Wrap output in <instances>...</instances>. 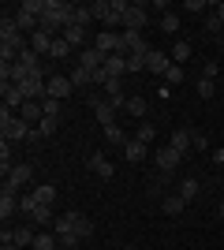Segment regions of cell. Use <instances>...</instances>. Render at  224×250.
Masks as SVG:
<instances>
[{
	"mask_svg": "<svg viewBox=\"0 0 224 250\" xmlns=\"http://www.w3.org/2000/svg\"><path fill=\"white\" fill-rule=\"evenodd\" d=\"M0 135L8 138V142H30V135H34V127L22 120V116H15L11 108H0Z\"/></svg>",
	"mask_w": 224,
	"mask_h": 250,
	"instance_id": "cell-1",
	"label": "cell"
},
{
	"mask_svg": "<svg viewBox=\"0 0 224 250\" xmlns=\"http://www.w3.org/2000/svg\"><path fill=\"white\" fill-rule=\"evenodd\" d=\"M94 8V19L105 26V30H112V26H123V11H127V4L123 0H97V4H90Z\"/></svg>",
	"mask_w": 224,
	"mask_h": 250,
	"instance_id": "cell-2",
	"label": "cell"
},
{
	"mask_svg": "<svg viewBox=\"0 0 224 250\" xmlns=\"http://www.w3.org/2000/svg\"><path fill=\"white\" fill-rule=\"evenodd\" d=\"M30 179H34V165H30V161H19V165H15L8 176H4V190H8V194H19V190L26 187Z\"/></svg>",
	"mask_w": 224,
	"mask_h": 250,
	"instance_id": "cell-3",
	"label": "cell"
},
{
	"mask_svg": "<svg viewBox=\"0 0 224 250\" xmlns=\"http://www.w3.org/2000/svg\"><path fill=\"white\" fill-rule=\"evenodd\" d=\"M94 49H97V52H105V56H112V52H123V38H120L116 30H97ZM123 56H127V52H123Z\"/></svg>",
	"mask_w": 224,
	"mask_h": 250,
	"instance_id": "cell-4",
	"label": "cell"
},
{
	"mask_svg": "<svg viewBox=\"0 0 224 250\" xmlns=\"http://www.w3.org/2000/svg\"><path fill=\"white\" fill-rule=\"evenodd\" d=\"M146 22H149V11L146 4H127V11H123V30H146Z\"/></svg>",
	"mask_w": 224,
	"mask_h": 250,
	"instance_id": "cell-5",
	"label": "cell"
},
{
	"mask_svg": "<svg viewBox=\"0 0 224 250\" xmlns=\"http://www.w3.org/2000/svg\"><path fill=\"white\" fill-rule=\"evenodd\" d=\"M90 108H94V116H97V124H101V127H112V124H116V112H120V108L112 101H97V94H94V97H90Z\"/></svg>",
	"mask_w": 224,
	"mask_h": 250,
	"instance_id": "cell-6",
	"label": "cell"
},
{
	"mask_svg": "<svg viewBox=\"0 0 224 250\" xmlns=\"http://www.w3.org/2000/svg\"><path fill=\"white\" fill-rule=\"evenodd\" d=\"M105 60H108V56H105V52H97L94 45L79 52V67H86L90 75H97V71H101V67H105Z\"/></svg>",
	"mask_w": 224,
	"mask_h": 250,
	"instance_id": "cell-7",
	"label": "cell"
},
{
	"mask_svg": "<svg viewBox=\"0 0 224 250\" xmlns=\"http://www.w3.org/2000/svg\"><path fill=\"white\" fill-rule=\"evenodd\" d=\"M71 79L67 75H49V97H56V101H67L71 97Z\"/></svg>",
	"mask_w": 224,
	"mask_h": 250,
	"instance_id": "cell-8",
	"label": "cell"
},
{
	"mask_svg": "<svg viewBox=\"0 0 224 250\" xmlns=\"http://www.w3.org/2000/svg\"><path fill=\"white\" fill-rule=\"evenodd\" d=\"M168 67H172V56H168L164 49H153V52L146 56V71H157L161 79H164V71H168Z\"/></svg>",
	"mask_w": 224,
	"mask_h": 250,
	"instance_id": "cell-9",
	"label": "cell"
},
{
	"mask_svg": "<svg viewBox=\"0 0 224 250\" xmlns=\"http://www.w3.org/2000/svg\"><path fill=\"white\" fill-rule=\"evenodd\" d=\"M180 161H183V153H176L172 146H161L157 149V172H176Z\"/></svg>",
	"mask_w": 224,
	"mask_h": 250,
	"instance_id": "cell-10",
	"label": "cell"
},
{
	"mask_svg": "<svg viewBox=\"0 0 224 250\" xmlns=\"http://www.w3.org/2000/svg\"><path fill=\"white\" fill-rule=\"evenodd\" d=\"M53 45H56V38H49L45 30H34L30 34V49L38 52V56H53Z\"/></svg>",
	"mask_w": 224,
	"mask_h": 250,
	"instance_id": "cell-11",
	"label": "cell"
},
{
	"mask_svg": "<svg viewBox=\"0 0 224 250\" xmlns=\"http://www.w3.org/2000/svg\"><path fill=\"white\" fill-rule=\"evenodd\" d=\"M105 75L108 79H123V75H127V56H123V52H112L105 60Z\"/></svg>",
	"mask_w": 224,
	"mask_h": 250,
	"instance_id": "cell-12",
	"label": "cell"
},
{
	"mask_svg": "<svg viewBox=\"0 0 224 250\" xmlns=\"http://www.w3.org/2000/svg\"><path fill=\"white\" fill-rule=\"evenodd\" d=\"M90 172L101 176V179H112V176H116V168H112V161H108L105 153H94V157H90Z\"/></svg>",
	"mask_w": 224,
	"mask_h": 250,
	"instance_id": "cell-13",
	"label": "cell"
},
{
	"mask_svg": "<svg viewBox=\"0 0 224 250\" xmlns=\"http://www.w3.org/2000/svg\"><path fill=\"white\" fill-rule=\"evenodd\" d=\"M176 153H187V149H194V131H187V127H180V131H172V142H168Z\"/></svg>",
	"mask_w": 224,
	"mask_h": 250,
	"instance_id": "cell-14",
	"label": "cell"
},
{
	"mask_svg": "<svg viewBox=\"0 0 224 250\" xmlns=\"http://www.w3.org/2000/svg\"><path fill=\"white\" fill-rule=\"evenodd\" d=\"M15 213H19V194H8V190H0V220L8 224Z\"/></svg>",
	"mask_w": 224,
	"mask_h": 250,
	"instance_id": "cell-15",
	"label": "cell"
},
{
	"mask_svg": "<svg viewBox=\"0 0 224 250\" xmlns=\"http://www.w3.org/2000/svg\"><path fill=\"white\" fill-rule=\"evenodd\" d=\"M19 116H22V120H26L30 127H38V124L45 120V108H41V101H26V104L19 108Z\"/></svg>",
	"mask_w": 224,
	"mask_h": 250,
	"instance_id": "cell-16",
	"label": "cell"
},
{
	"mask_svg": "<svg viewBox=\"0 0 224 250\" xmlns=\"http://www.w3.org/2000/svg\"><path fill=\"white\" fill-rule=\"evenodd\" d=\"M64 42L71 45V49H79V52L90 49V45H86V30H82V26H67V30H64Z\"/></svg>",
	"mask_w": 224,
	"mask_h": 250,
	"instance_id": "cell-17",
	"label": "cell"
},
{
	"mask_svg": "<svg viewBox=\"0 0 224 250\" xmlns=\"http://www.w3.org/2000/svg\"><path fill=\"white\" fill-rule=\"evenodd\" d=\"M34 131H38V138H41V142H45V138H53L56 131H60V116H45V120L34 127Z\"/></svg>",
	"mask_w": 224,
	"mask_h": 250,
	"instance_id": "cell-18",
	"label": "cell"
},
{
	"mask_svg": "<svg viewBox=\"0 0 224 250\" xmlns=\"http://www.w3.org/2000/svg\"><path fill=\"white\" fill-rule=\"evenodd\" d=\"M19 63H22L30 75H41V56H38L34 49H22V52H19Z\"/></svg>",
	"mask_w": 224,
	"mask_h": 250,
	"instance_id": "cell-19",
	"label": "cell"
},
{
	"mask_svg": "<svg viewBox=\"0 0 224 250\" xmlns=\"http://www.w3.org/2000/svg\"><path fill=\"white\" fill-rule=\"evenodd\" d=\"M30 194H34V198H38V206H53V202H56V194H60V190H56L53 183H41V187H34Z\"/></svg>",
	"mask_w": 224,
	"mask_h": 250,
	"instance_id": "cell-20",
	"label": "cell"
},
{
	"mask_svg": "<svg viewBox=\"0 0 224 250\" xmlns=\"http://www.w3.org/2000/svg\"><path fill=\"white\" fill-rule=\"evenodd\" d=\"M67 79H71L75 90H90V86H94V79H90V71H86V67H71V71H67Z\"/></svg>",
	"mask_w": 224,
	"mask_h": 250,
	"instance_id": "cell-21",
	"label": "cell"
},
{
	"mask_svg": "<svg viewBox=\"0 0 224 250\" xmlns=\"http://www.w3.org/2000/svg\"><path fill=\"white\" fill-rule=\"evenodd\" d=\"M161 209H164L168 217H180L183 209H187V202H183V198H180V190H176V194H168V198H161Z\"/></svg>",
	"mask_w": 224,
	"mask_h": 250,
	"instance_id": "cell-22",
	"label": "cell"
},
{
	"mask_svg": "<svg viewBox=\"0 0 224 250\" xmlns=\"http://www.w3.org/2000/svg\"><path fill=\"white\" fill-rule=\"evenodd\" d=\"M34 213H38V198H34V194H19V217L30 224Z\"/></svg>",
	"mask_w": 224,
	"mask_h": 250,
	"instance_id": "cell-23",
	"label": "cell"
},
{
	"mask_svg": "<svg viewBox=\"0 0 224 250\" xmlns=\"http://www.w3.org/2000/svg\"><path fill=\"white\" fill-rule=\"evenodd\" d=\"M198 190H202V183H198L194 176H187V179L180 183V198H183V202H194V198H198Z\"/></svg>",
	"mask_w": 224,
	"mask_h": 250,
	"instance_id": "cell-24",
	"label": "cell"
},
{
	"mask_svg": "<svg viewBox=\"0 0 224 250\" xmlns=\"http://www.w3.org/2000/svg\"><path fill=\"white\" fill-rule=\"evenodd\" d=\"M123 157H127V161H142V157H146V142L127 138V142H123Z\"/></svg>",
	"mask_w": 224,
	"mask_h": 250,
	"instance_id": "cell-25",
	"label": "cell"
},
{
	"mask_svg": "<svg viewBox=\"0 0 224 250\" xmlns=\"http://www.w3.org/2000/svg\"><path fill=\"white\" fill-rule=\"evenodd\" d=\"M34 235H38V231H34V224H19V228H15V247H34Z\"/></svg>",
	"mask_w": 224,
	"mask_h": 250,
	"instance_id": "cell-26",
	"label": "cell"
},
{
	"mask_svg": "<svg viewBox=\"0 0 224 250\" xmlns=\"http://www.w3.org/2000/svg\"><path fill=\"white\" fill-rule=\"evenodd\" d=\"M90 22H97L94 19V8H90V4H86V8H75V15H71V26H90Z\"/></svg>",
	"mask_w": 224,
	"mask_h": 250,
	"instance_id": "cell-27",
	"label": "cell"
},
{
	"mask_svg": "<svg viewBox=\"0 0 224 250\" xmlns=\"http://www.w3.org/2000/svg\"><path fill=\"white\" fill-rule=\"evenodd\" d=\"M123 108H127V116H135V120H146V112H149V104L142 101V97H127Z\"/></svg>",
	"mask_w": 224,
	"mask_h": 250,
	"instance_id": "cell-28",
	"label": "cell"
},
{
	"mask_svg": "<svg viewBox=\"0 0 224 250\" xmlns=\"http://www.w3.org/2000/svg\"><path fill=\"white\" fill-rule=\"evenodd\" d=\"M60 243H56V235H49V231H41L38 228V235H34V247L30 250H56Z\"/></svg>",
	"mask_w": 224,
	"mask_h": 250,
	"instance_id": "cell-29",
	"label": "cell"
},
{
	"mask_svg": "<svg viewBox=\"0 0 224 250\" xmlns=\"http://www.w3.org/2000/svg\"><path fill=\"white\" fill-rule=\"evenodd\" d=\"M194 90H198V97H202V101H213V94H217V83H213V79H202V75H198Z\"/></svg>",
	"mask_w": 224,
	"mask_h": 250,
	"instance_id": "cell-30",
	"label": "cell"
},
{
	"mask_svg": "<svg viewBox=\"0 0 224 250\" xmlns=\"http://www.w3.org/2000/svg\"><path fill=\"white\" fill-rule=\"evenodd\" d=\"M168 56H172V63H180V67H183V63L191 60V45H187V42H176Z\"/></svg>",
	"mask_w": 224,
	"mask_h": 250,
	"instance_id": "cell-31",
	"label": "cell"
},
{
	"mask_svg": "<svg viewBox=\"0 0 224 250\" xmlns=\"http://www.w3.org/2000/svg\"><path fill=\"white\" fill-rule=\"evenodd\" d=\"M101 131H105V138L112 142V146H123V142H127V135H123V127H120V124H112V127H101Z\"/></svg>",
	"mask_w": 224,
	"mask_h": 250,
	"instance_id": "cell-32",
	"label": "cell"
},
{
	"mask_svg": "<svg viewBox=\"0 0 224 250\" xmlns=\"http://www.w3.org/2000/svg\"><path fill=\"white\" fill-rule=\"evenodd\" d=\"M30 224H38V228H45V224H56V220H53V206H38V213H34Z\"/></svg>",
	"mask_w": 224,
	"mask_h": 250,
	"instance_id": "cell-33",
	"label": "cell"
},
{
	"mask_svg": "<svg viewBox=\"0 0 224 250\" xmlns=\"http://www.w3.org/2000/svg\"><path fill=\"white\" fill-rule=\"evenodd\" d=\"M183 79H187V71H183L180 63H172L168 71H164V86H180V83H183Z\"/></svg>",
	"mask_w": 224,
	"mask_h": 250,
	"instance_id": "cell-34",
	"label": "cell"
},
{
	"mask_svg": "<svg viewBox=\"0 0 224 250\" xmlns=\"http://www.w3.org/2000/svg\"><path fill=\"white\" fill-rule=\"evenodd\" d=\"M153 135H157V127H153V124H146V120H142V124L135 127V138H139V142H146V146L153 142Z\"/></svg>",
	"mask_w": 224,
	"mask_h": 250,
	"instance_id": "cell-35",
	"label": "cell"
},
{
	"mask_svg": "<svg viewBox=\"0 0 224 250\" xmlns=\"http://www.w3.org/2000/svg\"><path fill=\"white\" fill-rule=\"evenodd\" d=\"M161 30L176 34V30H180V15H176V11H164V15H161Z\"/></svg>",
	"mask_w": 224,
	"mask_h": 250,
	"instance_id": "cell-36",
	"label": "cell"
},
{
	"mask_svg": "<svg viewBox=\"0 0 224 250\" xmlns=\"http://www.w3.org/2000/svg\"><path fill=\"white\" fill-rule=\"evenodd\" d=\"M41 108H45V116H60V120H64V101H56V97H45Z\"/></svg>",
	"mask_w": 224,
	"mask_h": 250,
	"instance_id": "cell-37",
	"label": "cell"
},
{
	"mask_svg": "<svg viewBox=\"0 0 224 250\" xmlns=\"http://www.w3.org/2000/svg\"><path fill=\"white\" fill-rule=\"evenodd\" d=\"M135 71H146V56H139V52L127 56V75H135Z\"/></svg>",
	"mask_w": 224,
	"mask_h": 250,
	"instance_id": "cell-38",
	"label": "cell"
},
{
	"mask_svg": "<svg viewBox=\"0 0 224 250\" xmlns=\"http://www.w3.org/2000/svg\"><path fill=\"white\" fill-rule=\"evenodd\" d=\"M67 52H75V49H71V45L64 42V34H60V38H56V45H53V60H64Z\"/></svg>",
	"mask_w": 224,
	"mask_h": 250,
	"instance_id": "cell-39",
	"label": "cell"
},
{
	"mask_svg": "<svg viewBox=\"0 0 224 250\" xmlns=\"http://www.w3.org/2000/svg\"><path fill=\"white\" fill-rule=\"evenodd\" d=\"M205 30H209V34H217V38L224 34V22L217 19V11H213V15H205Z\"/></svg>",
	"mask_w": 224,
	"mask_h": 250,
	"instance_id": "cell-40",
	"label": "cell"
},
{
	"mask_svg": "<svg viewBox=\"0 0 224 250\" xmlns=\"http://www.w3.org/2000/svg\"><path fill=\"white\" fill-rule=\"evenodd\" d=\"M217 71H221V67H217V60H209V63L202 67V79H213V83H217Z\"/></svg>",
	"mask_w": 224,
	"mask_h": 250,
	"instance_id": "cell-41",
	"label": "cell"
},
{
	"mask_svg": "<svg viewBox=\"0 0 224 250\" xmlns=\"http://www.w3.org/2000/svg\"><path fill=\"white\" fill-rule=\"evenodd\" d=\"M183 8H187V11H205V8H209V4H205V0H187Z\"/></svg>",
	"mask_w": 224,
	"mask_h": 250,
	"instance_id": "cell-42",
	"label": "cell"
},
{
	"mask_svg": "<svg viewBox=\"0 0 224 250\" xmlns=\"http://www.w3.org/2000/svg\"><path fill=\"white\" fill-rule=\"evenodd\" d=\"M205 146H209V138H205L202 131H194V149H205Z\"/></svg>",
	"mask_w": 224,
	"mask_h": 250,
	"instance_id": "cell-43",
	"label": "cell"
},
{
	"mask_svg": "<svg viewBox=\"0 0 224 250\" xmlns=\"http://www.w3.org/2000/svg\"><path fill=\"white\" fill-rule=\"evenodd\" d=\"M213 161H217V165H224V146H221V149L213 153Z\"/></svg>",
	"mask_w": 224,
	"mask_h": 250,
	"instance_id": "cell-44",
	"label": "cell"
},
{
	"mask_svg": "<svg viewBox=\"0 0 224 250\" xmlns=\"http://www.w3.org/2000/svg\"><path fill=\"white\" fill-rule=\"evenodd\" d=\"M217 217H221V224H224V198H221V206H217Z\"/></svg>",
	"mask_w": 224,
	"mask_h": 250,
	"instance_id": "cell-45",
	"label": "cell"
},
{
	"mask_svg": "<svg viewBox=\"0 0 224 250\" xmlns=\"http://www.w3.org/2000/svg\"><path fill=\"white\" fill-rule=\"evenodd\" d=\"M0 250H19V247H15V243H0Z\"/></svg>",
	"mask_w": 224,
	"mask_h": 250,
	"instance_id": "cell-46",
	"label": "cell"
},
{
	"mask_svg": "<svg viewBox=\"0 0 224 250\" xmlns=\"http://www.w3.org/2000/svg\"><path fill=\"white\" fill-rule=\"evenodd\" d=\"M217 19H221V22H224V4H217Z\"/></svg>",
	"mask_w": 224,
	"mask_h": 250,
	"instance_id": "cell-47",
	"label": "cell"
},
{
	"mask_svg": "<svg viewBox=\"0 0 224 250\" xmlns=\"http://www.w3.org/2000/svg\"><path fill=\"white\" fill-rule=\"evenodd\" d=\"M127 250H135V247H127Z\"/></svg>",
	"mask_w": 224,
	"mask_h": 250,
	"instance_id": "cell-48",
	"label": "cell"
},
{
	"mask_svg": "<svg viewBox=\"0 0 224 250\" xmlns=\"http://www.w3.org/2000/svg\"><path fill=\"white\" fill-rule=\"evenodd\" d=\"M221 38H224V34H221Z\"/></svg>",
	"mask_w": 224,
	"mask_h": 250,
	"instance_id": "cell-49",
	"label": "cell"
}]
</instances>
